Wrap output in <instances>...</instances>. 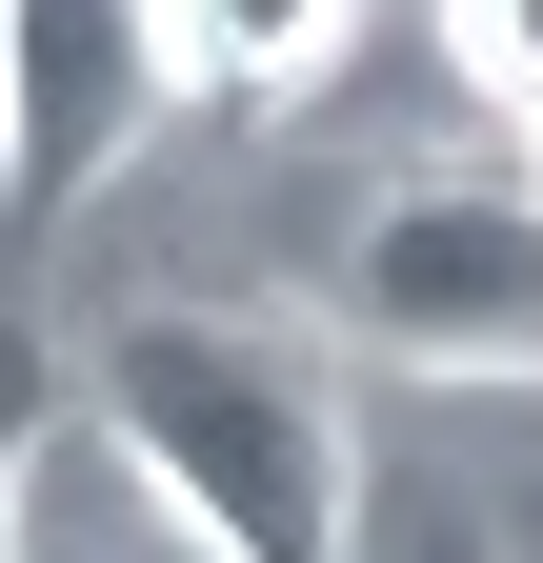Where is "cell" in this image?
<instances>
[{
	"mask_svg": "<svg viewBox=\"0 0 543 563\" xmlns=\"http://www.w3.org/2000/svg\"><path fill=\"white\" fill-rule=\"evenodd\" d=\"M443 60H463V101H484V121L543 141V0H443Z\"/></svg>",
	"mask_w": 543,
	"mask_h": 563,
	"instance_id": "8992f818",
	"label": "cell"
},
{
	"mask_svg": "<svg viewBox=\"0 0 543 563\" xmlns=\"http://www.w3.org/2000/svg\"><path fill=\"white\" fill-rule=\"evenodd\" d=\"M21 563H201V543H181V523H162L121 463H101V543H60V463H41V504H21Z\"/></svg>",
	"mask_w": 543,
	"mask_h": 563,
	"instance_id": "52a82bcc",
	"label": "cell"
},
{
	"mask_svg": "<svg viewBox=\"0 0 543 563\" xmlns=\"http://www.w3.org/2000/svg\"><path fill=\"white\" fill-rule=\"evenodd\" d=\"M81 443L201 563H363V383L282 302H121L81 342Z\"/></svg>",
	"mask_w": 543,
	"mask_h": 563,
	"instance_id": "6da1fadb",
	"label": "cell"
},
{
	"mask_svg": "<svg viewBox=\"0 0 543 563\" xmlns=\"http://www.w3.org/2000/svg\"><path fill=\"white\" fill-rule=\"evenodd\" d=\"M60 402H81V363H60L41 322H0V563H21V504H41V463H60Z\"/></svg>",
	"mask_w": 543,
	"mask_h": 563,
	"instance_id": "5b68a950",
	"label": "cell"
},
{
	"mask_svg": "<svg viewBox=\"0 0 543 563\" xmlns=\"http://www.w3.org/2000/svg\"><path fill=\"white\" fill-rule=\"evenodd\" d=\"M363 563H503L463 504H363Z\"/></svg>",
	"mask_w": 543,
	"mask_h": 563,
	"instance_id": "ba28073f",
	"label": "cell"
},
{
	"mask_svg": "<svg viewBox=\"0 0 543 563\" xmlns=\"http://www.w3.org/2000/svg\"><path fill=\"white\" fill-rule=\"evenodd\" d=\"M142 121H162L142 0H0V222H60V201H101Z\"/></svg>",
	"mask_w": 543,
	"mask_h": 563,
	"instance_id": "3957f363",
	"label": "cell"
},
{
	"mask_svg": "<svg viewBox=\"0 0 543 563\" xmlns=\"http://www.w3.org/2000/svg\"><path fill=\"white\" fill-rule=\"evenodd\" d=\"M142 60H162V101H322L363 60V0H142Z\"/></svg>",
	"mask_w": 543,
	"mask_h": 563,
	"instance_id": "277c9868",
	"label": "cell"
},
{
	"mask_svg": "<svg viewBox=\"0 0 543 563\" xmlns=\"http://www.w3.org/2000/svg\"><path fill=\"white\" fill-rule=\"evenodd\" d=\"M523 181H543V141H523Z\"/></svg>",
	"mask_w": 543,
	"mask_h": 563,
	"instance_id": "9c48e42d",
	"label": "cell"
},
{
	"mask_svg": "<svg viewBox=\"0 0 543 563\" xmlns=\"http://www.w3.org/2000/svg\"><path fill=\"white\" fill-rule=\"evenodd\" d=\"M343 342L443 363V383H543V181L402 162L343 242Z\"/></svg>",
	"mask_w": 543,
	"mask_h": 563,
	"instance_id": "7a4b0ae2",
	"label": "cell"
}]
</instances>
